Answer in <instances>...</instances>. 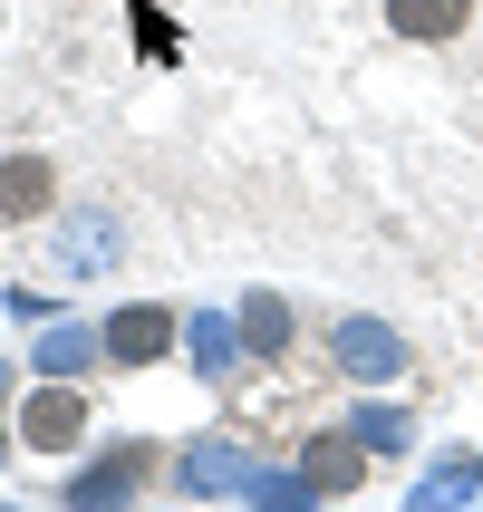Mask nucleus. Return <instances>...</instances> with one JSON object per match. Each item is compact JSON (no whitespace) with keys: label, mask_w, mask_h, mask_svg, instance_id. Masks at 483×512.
<instances>
[{"label":"nucleus","mask_w":483,"mask_h":512,"mask_svg":"<svg viewBox=\"0 0 483 512\" xmlns=\"http://www.w3.org/2000/svg\"><path fill=\"white\" fill-rule=\"evenodd\" d=\"M78 426H87V397H78V387H39V397L20 406V435L39 445V455H58V445H78Z\"/></svg>","instance_id":"obj_2"},{"label":"nucleus","mask_w":483,"mask_h":512,"mask_svg":"<svg viewBox=\"0 0 483 512\" xmlns=\"http://www.w3.org/2000/svg\"><path fill=\"white\" fill-rule=\"evenodd\" d=\"M58 203V174L39 165V155H10V165H0V232H20V223H39V213H49Z\"/></svg>","instance_id":"obj_1"},{"label":"nucleus","mask_w":483,"mask_h":512,"mask_svg":"<svg viewBox=\"0 0 483 512\" xmlns=\"http://www.w3.org/2000/svg\"><path fill=\"white\" fill-rule=\"evenodd\" d=\"M165 348H174V310H116L107 319V358H126V368L165 358Z\"/></svg>","instance_id":"obj_3"},{"label":"nucleus","mask_w":483,"mask_h":512,"mask_svg":"<svg viewBox=\"0 0 483 512\" xmlns=\"http://www.w3.org/2000/svg\"><path fill=\"white\" fill-rule=\"evenodd\" d=\"M474 20V0H387V29L397 39H455Z\"/></svg>","instance_id":"obj_4"}]
</instances>
